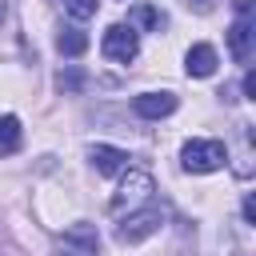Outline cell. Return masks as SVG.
I'll use <instances>...</instances> for the list:
<instances>
[{"instance_id": "1", "label": "cell", "mask_w": 256, "mask_h": 256, "mask_svg": "<svg viewBox=\"0 0 256 256\" xmlns=\"http://www.w3.org/2000/svg\"><path fill=\"white\" fill-rule=\"evenodd\" d=\"M152 192H156V184H152V176H148L144 168H128V176L120 180V188H116V196H112V204H108V212H112V216H124V212H136V208H144V204H152Z\"/></svg>"}, {"instance_id": "2", "label": "cell", "mask_w": 256, "mask_h": 256, "mask_svg": "<svg viewBox=\"0 0 256 256\" xmlns=\"http://www.w3.org/2000/svg\"><path fill=\"white\" fill-rule=\"evenodd\" d=\"M180 164L184 172H216L228 164V148L224 140H188L180 148Z\"/></svg>"}, {"instance_id": "3", "label": "cell", "mask_w": 256, "mask_h": 256, "mask_svg": "<svg viewBox=\"0 0 256 256\" xmlns=\"http://www.w3.org/2000/svg\"><path fill=\"white\" fill-rule=\"evenodd\" d=\"M160 224H164V208L144 204V208H136V212H128V216L120 220L116 240H120V244H140V240H148L152 232H160Z\"/></svg>"}, {"instance_id": "4", "label": "cell", "mask_w": 256, "mask_h": 256, "mask_svg": "<svg viewBox=\"0 0 256 256\" xmlns=\"http://www.w3.org/2000/svg\"><path fill=\"white\" fill-rule=\"evenodd\" d=\"M100 52H104L108 60H116V64H132V60L140 56V36H136V28H128V24H112V28H104Z\"/></svg>"}, {"instance_id": "5", "label": "cell", "mask_w": 256, "mask_h": 256, "mask_svg": "<svg viewBox=\"0 0 256 256\" xmlns=\"http://www.w3.org/2000/svg\"><path fill=\"white\" fill-rule=\"evenodd\" d=\"M96 252H100V232L88 220H76L72 228H64L56 244V256H96Z\"/></svg>"}, {"instance_id": "6", "label": "cell", "mask_w": 256, "mask_h": 256, "mask_svg": "<svg viewBox=\"0 0 256 256\" xmlns=\"http://www.w3.org/2000/svg\"><path fill=\"white\" fill-rule=\"evenodd\" d=\"M176 92H140L132 100V112L144 116V120H160V116H172L176 112Z\"/></svg>"}, {"instance_id": "7", "label": "cell", "mask_w": 256, "mask_h": 256, "mask_svg": "<svg viewBox=\"0 0 256 256\" xmlns=\"http://www.w3.org/2000/svg\"><path fill=\"white\" fill-rule=\"evenodd\" d=\"M252 48H256V32H252V16H240L232 28H228V52L232 60L248 64L252 60Z\"/></svg>"}, {"instance_id": "8", "label": "cell", "mask_w": 256, "mask_h": 256, "mask_svg": "<svg viewBox=\"0 0 256 256\" xmlns=\"http://www.w3.org/2000/svg\"><path fill=\"white\" fill-rule=\"evenodd\" d=\"M88 160H92V168L100 172V176H116V172H124L128 168V152L124 148H112V144H92L88 148Z\"/></svg>"}, {"instance_id": "9", "label": "cell", "mask_w": 256, "mask_h": 256, "mask_svg": "<svg viewBox=\"0 0 256 256\" xmlns=\"http://www.w3.org/2000/svg\"><path fill=\"white\" fill-rule=\"evenodd\" d=\"M216 64H220V56H216L212 44H192L188 56H184V72H188V76H212Z\"/></svg>"}, {"instance_id": "10", "label": "cell", "mask_w": 256, "mask_h": 256, "mask_svg": "<svg viewBox=\"0 0 256 256\" xmlns=\"http://www.w3.org/2000/svg\"><path fill=\"white\" fill-rule=\"evenodd\" d=\"M168 20H164V12L160 8H152V4H136L132 12H128V28H144V32H160Z\"/></svg>"}, {"instance_id": "11", "label": "cell", "mask_w": 256, "mask_h": 256, "mask_svg": "<svg viewBox=\"0 0 256 256\" xmlns=\"http://www.w3.org/2000/svg\"><path fill=\"white\" fill-rule=\"evenodd\" d=\"M56 48H60L64 56H80V52L88 48V36H84L76 24H64V28H60V36H56Z\"/></svg>"}, {"instance_id": "12", "label": "cell", "mask_w": 256, "mask_h": 256, "mask_svg": "<svg viewBox=\"0 0 256 256\" xmlns=\"http://www.w3.org/2000/svg\"><path fill=\"white\" fill-rule=\"evenodd\" d=\"M24 132H20V120L16 116H0V156H12L20 148Z\"/></svg>"}, {"instance_id": "13", "label": "cell", "mask_w": 256, "mask_h": 256, "mask_svg": "<svg viewBox=\"0 0 256 256\" xmlns=\"http://www.w3.org/2000/svg\"><path fill=\"white\" fill-rule=\"evenodd\" d=\"M60 4H64V12L76 16V20H92L96 8H100V0H60Z\"/></svg>"}, {"instance_id": "14", "label": "cell", "mask_w": 256, "mask_h": 256, "mask_svg": "<svg viewBox=\"0 0 256 256\" xmlns=\"http://www.w3.org/2000/svg\"><path fill=\"white\" fill-rule=\"evenodd\" d=\"M84 80H88V76H84L80 68H68V72H60V76H56V88H60V92H80V88H84Z\"/></svg>"}, {"instance_id": "15", "label": "cell", "mask_w": 256, "mask_h": 256, "mask_svg": "<svg viewBox=\"0 0 256 256\" xmlns=\"http://www.w3.org/2000/svg\"><path fill=\"white\" fill-rule=\"evenodd\" d=\"M244 100H256V72H244Z\"/></svg>"}, {"instance_id": "16", "label": "cell", "mask_w": 256, "mask_h": 256, "mask_svg": "<svg viewBox=\"0 0 256 256\" xmlns=\"http://www.w3.org/2000/svg\"><path fill=\"white\" fill-rule=\"evenodd\" d=\"M244 220L256 224V200H252V196H244Z\"/></svg>"}, {"instance_id": "17", "label": "cell", "mask_w": 256, "mask_h": 256, "mask_svg": "<svg viewBox=\"0 0 256 256\" xmlns=\"http://www.w3.org/2000/svg\"><path fill=\"white\" fill-rule=\"evenodd\" d=\"M232 4H236V12H240V16H252V0H232Z\"/></svg>"}, {"instance_id": "18", "label": "cell", "mask_w": 256, "mask_h": 256, "mask_svg": "<svg viewBox=\"0 0 256 256\" xmlns=\"http://www.w3.org/2000/svg\"><path fill=\"white\" fill-rule=\"evenodd\" d=\"M196 8H200V12H208V8H212V0H196Z\"/></svg>"}, {"instance_id": "19", "label": "cell", "mask_w": 256, "mask_h": 256, "mask_svg": "<svg viewBox=\"0 0 256 256\" xmlns=\"http://www.w3.org/2000/svg\"><path fill=\"white\" fill-rule=\"evenodd\" d=\"M4 12H8V4H4V0H0V24H4Z\"/></svg>"}]
</instances>
